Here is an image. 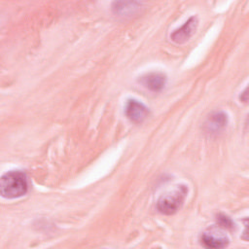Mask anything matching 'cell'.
<instances>
[{
	"instance_id": "obj_8",
	"label": "cell",
	"mask_w": 249,
	"mask_h": 249,
	"mask_svg": "<svg viewBox=\"0 0 249 249\" xmlns=\"http://www.w3.org/2000/svg\"><path fill=\"white\" fill-rule=\"evenodd\" d=\"M217 224L220 228L231 230L234 227V223L231 221V219L224 214H219L217 216Z\"/></svg>"
},
{
	"instance_id": "obj_5",
	"label": "cell",
	"mask_w": 249,
	"mask_h": 249,
	"mask_svg": "<svg viewBox=\"0 0 249 249\" xmlns=\"http://www.w3.org/2000/svg\"><path fill=\"white\" fill-rule=\"evenodd\" d=\"M201 244L206 248H224L228 245V237L218 229H211L201 235Z\"/></svg>"
},
{
	"instance_id": "obj_2",
	"label": "cell",
	"mask_w": 249,
	"mask_h": 249,
	"mask_svg": "<svg viewBox=\"0 0 249 249\" xmlns=\"http://www.w3.org/2000/svg\"><path fill=\"white\" fill-rule=\"evenodd\" d=\"M188 189L184 185L177 186V188L171 192L162 195L158 202V210L164 215H172L177 212L182 206L184 199L187 196Z\"/></svg>"
},
{
	"instance_id": "obj_6",
	"label": "cell",
	"mask_w": 249,
	"mask_h": 249,
	"mask_svg": "<svg viewBox=\"0 0 249 249\" xmlns=\"http://www.w3.org/2000/svg\"><path fill=\"white\" fill-rule=\"evenodd\" d=\"M166 76L160 72H151L140 77L139 83L152 91H160L166 84Z\"/></svg>"
},
{
	"instance_id": "obj_4",
	"label": "cell",
	"mask_w": 249,
	"mask_h": 249,
	"mask_svg": "<svg viewBox=\"0 0 249 249\" xmlns=\"http://www.w3.org/2000/svg\"><path fill=\"white\" fill-rule=\"evenodd\" d=\"M197 23V18L196 16L191 17L182 26L175 29L170 34V39L176 44H183L187 42L195 33Z\"/></svg>"
},
{
	"instance_id": "obj_7",
	"label": "cell",
	"mask_w": 249,
	"mask_h": 249,
	"mask_svg": "<svg viewBox=\"0 0 249 249\" xmlns=\"http://www.w3.org/2000/svg\"><path fill=\"white\" fill-rule=\"evenodd\" d=\"M227 123L228 118L225 113L214 112L208 117L205 123V128L210 132H219L227 125Z\"/></svg>"
},
{
	"instance_id": "obj_1",
	"label": "cell",
	"mask_w": 249,
	"mask_h": 249,
	"mask_svg": "<svg viewBox=\"0 0 249 249\" xmlns=\"http://www.w3.org/2000/svg\"><path fill=\"white\" fill-rule=\"evenodd\" d=\"M28 190L26 174L20 170H11L1 177L0 193L6 198H18Z\"/></svg>"
},
{
	"instance_id": "obj_3",
	"label": "cell",
	"mask_w": 249,
	"mask_h": 249,
	"mask_svg": "<svg viewBox=\"0 0 249 249\" xmlns=\"http://www.w3.org/2000/svg\"><path fill=\"white\" fill-rule=\"evenodd\" d=\"M124 114L132 123L141 124L149 116V109L139 100L128 99L124 106Z\"/></svg>"
}]
</instances>
